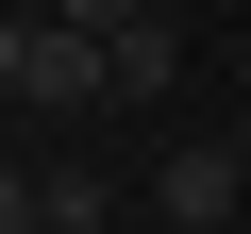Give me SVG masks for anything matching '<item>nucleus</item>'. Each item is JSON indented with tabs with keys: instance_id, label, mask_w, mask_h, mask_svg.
Instances as JSON below:
<instances>
[{
	"instance_id": "f257e3e1",
	"label": "nucleus",
	"mask_w": 251,
	"mask_h": 234,
	"mask_svg": "<svg viewBox=\"0 0 251 234\" xmlns=\"http://www.w3.org/2000/svg\"><path fill=\"white\" fill-rule=\"evenodd\" d=\"M151 201H168V234H234V201H251V151H218V134H184V151L151 167Z\"/></svg>"
},
{
	"instance_id": "20e7f679",
	"label": "nucleus",
	"mask_w": 251,
	"mask_h": 234,
	"mask_svg": "<svg viewBox=\"0 0 251 234\" xmlns=\"http://www.w3.org/2000/svg\"><path fill=\"white\" fill-rule=\"evenodd\" d=\"M34 17H67V34H134V17H168V0H34Z\"/></svg>"
},
{
	"instance_id": "0eeeda50",
	"label": "nucleus",
	"mask_w": 251,
	"mask_h": 234,
	"mask_svg": "<svg viewBox=\"0 0 251 234\" xmlns=\"http://www.w3.org/2000/svg\"><path fill=\"white\" fill-rule=\"evenodd\" d=\"M17 17H34V0H17Z\"/></svg>"
},
{
	"instance_id": "39448f33",
	"label": "nucleus",
	"mask_w": 251,
	"mask_h": 234,
	"mask_svg": "<svg viewBox=\"0 0 251 234\" xmlns=\"http://www.w3.org/2000/svg\"><path fill=\"white\" fill-rule=\"evenodd\" d=\"M0 234H50V184L34 167H0Z\"/></svg>"
},
{
	"instance_id": "7ed1b4c3",
	"label": "nucleus",
	"mask_w": 251,
	"mask_h": 234,
	"mask_svg": "<svg viewBox=\"0 0 251 234\" xmlns=\"http://www.w3.org/2000/svg\"><path fill=\"white\" fill-rule=\"evenodd\" d=\"M100 50H117V100H168V84H184V34H168V17H134V34H100Z\"/></svg>"
},
{
	"instance_id": "f03ea898",
	"label": "nucleus",
	"mask_w": 251,
	"mask_h": 234,
	"mask_svg": "<svg viewBox=\"0 0 251 234\" xmlns=\"http://www.w3.org/2000/svg\"><path fill=\"white\" fill-rule=\"evenodd\" d=\"M17 100H34V117H100V100H117V50L67 34V17H34V84H17Z\"/></svg>"
},
{
	"instance_id": "423d86ee",
	"label": "nucleus",
	"mask_w": 251,
	"mask_h": 234,
	"mask_svg": "<svg viewBox=\"0 0 251 234\" xmlns=\"http://www.w3.org/2000/svg\"><path fill=\"white\" fill-rule=\"evenodd\" d=\"M17 84H34V17L0 0V100H17Z\"/></svg>"
}]
</instances>
